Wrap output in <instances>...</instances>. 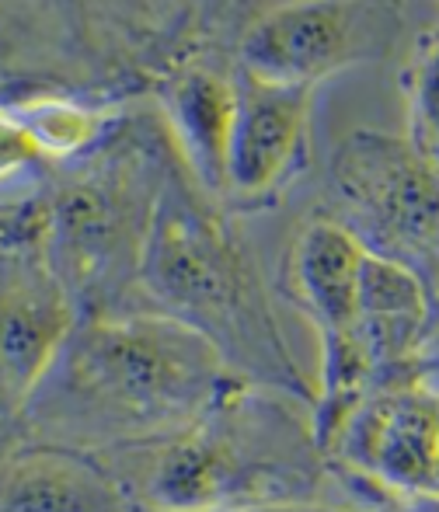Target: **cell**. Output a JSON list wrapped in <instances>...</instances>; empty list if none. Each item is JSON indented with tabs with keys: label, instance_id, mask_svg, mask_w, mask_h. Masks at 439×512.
<instances>
[{
	"label": "cell",
	"instance_id": "obj_16",
	"mask_svg": "<svg viewBox=\"0 0 439 512\" xmlns=\"http://www.w3.org/2000/svg\"><path fill=\"white\" fill-rule=\"evenodd\" d=\"M53 175V164L39 150L25 126L0 108V199L39 192Z\"/></svg>",
	"mask_w": 439,
	"mask_h": 512
},
{
	"label": "cell",
	"instance_id": "obj_7",
	"mask_svg": "<svg viewBox=\"0 0 439 512\" xmlns=\"http://www.w3.org/2000/svg\"><path fill=\"white\" fill-rule=\"evenodd\" d=\"M405 35V0H290L244 21L241 70L265 81L321 88L345 70L384 63Z\"/></svg>",
	"mask_w": 439,
	"mask_h": 512
},
{
	"label": "cell",
	"instance_id": "obj_23",
	"mask_svg": "<svg viewBox=\"0 0 439 512\" xmlns=\"http://www.w3.org/2000/svg\"><path fill=\"white\" fill-rule=\"evenodd\" d=\"M436 492H439V488H436Z\"/></svg>",
	"mask_w": 439,
	"mask_h": 512
},
{
	"label": "cell",
	"instance_id": "obj_17",
	"mask_svg": "<svg viewBox=\"0 0 439 512\" xmlns=\"http://www.w3.org/2000/svg\"><path fill=\"white\" fill-rule=\"evenodd\" d=\"M46 185L39 192L0 199V248L42 244L46 237Z\"/></svg>",
	"mask_w": 439,
	"mask_h": 512
},
{
	"label": "cell",
	"instance_id": "obj_2",
	"mask_svg": "<svg viewBox=\"0 0 439 512\" xmlns=\"http://www.w3.org/2000/svg\"><path fill=\"white\" fill-rule=\"evenodd\" d=\"M102 457L140 512H223L290 502L359 512L318 443L311 408L248 380L223 394L192 429Z\"/></svg>",
	"mask_w": 439,
	"mask_h": 512
},
{
	"label": "cell",
	"instance_id": "obj_10",
	"mask_svg": "<svg viewBox=\"0 0 439 512\" xmlns=\"http://www.w3.org/2000/svg\"><path fill=\"white\" fill-rule=\"evenodd\" d=\"M81 321L42 244L0 248V450Z\"/></svg>",
	"mask_w": 439,
	"mask_h": 512
},
{
	"label": "cell",
	"instance_id": "obj_14",
	"mask_svg": "<svg viewBox=\"0 0 439 512\" xmlns=\"http://www.w3.org/2000/svg\"><path fill=\"white\" fill-rule=\"evenodd\" d=\"M0 512H140L102 453L14 439L0 450Z\"/></svg>",
	"mask_w": 439,
	"mask_h": 512
},
{
	"label": "cell",
	"instance_id": "obj_6",
	"mask_svg": "<svg viewBox=\"0 0 439 512\" xmlns=\"http://www.w3.org/2000/svg\"><path fill=\"white\" fill-rule=\"evenodd\" d=\"M366 248L335 220L311 213L283 251L279 293L318 331L321 359L314 380L311 422L318 443L331 446L345 418L377 387L359 342V276Z\"/></svg>",
	"mask_w": 439,
	"mask_h": 512
},
{
	"label": "cell",
	"instance_id": "obj_1",
	"mask_svg": "<svg viewBox=\"0 0 439 512\" xmlns=\"http://www.w3.org/2000/svg\"><path fill=\"white\" fill-rule=\"evenodd\" d=\"M237 384L206 338L157 310L81 317L28 401L18 439L91 453L164 443Z\"/></svg>",
	"mask_w": 439,
	"mask_h": 512
},
{
	"label": "cell",
	"instance_id": "obj_11",
	"mask_svg": "<svg viewBox=\"0 0 439 512\" xmlns=\"http://www.w3.org/2000/svg\"><path fill=\"white\" fill-rule=\"evenodd\" d=\"M314 98L318 88L265 81L237 67V112L223 185L230 213L272 209L307 175Z\"/></svg>",
	"mask_w": 439,
	"mask_h": 512
},
{
	"label": "cell",
	"instance_id": "obj_18",
	"mask_svg": "<svg viewBox=\"0 0 439 512\" xmlns=\"http://www.w3.org/2000/svg\"><path fill=\"white\" fill-rule=\"evenodd\" d=\"M223 512H352L342 506H311V502H290V506H248V509H223Z\"/></svg>",
	"mask_w": 439,
	"mask_h": 512
},
{
	"label": "cell",
	"instance_id": "obj_20",
	"mask_svg": "<svg viewBox=\"0 0 439 512\" xmlns=\"http://www.w3.org/2000/svg\"><path fill=\"white\" fill-rule=\"evenodd\" d=\"M234 4H237V11H241V18L248 21V18H255V14L272 11V7H279V4H290V0H234Z\"/></svg>",
	"mask_w": 439,
	"mask_h": 512
},
{
	"label": "cell",
	"instance_id": "obj_21",
	"mask_svg": "<svg viewBox=\"0 0 439 512\" xmlns=\"http://www.w3.org/2000/svg\"><path fill=\"white\" fill-rule=\"evenodd\" d=\"M429 300H433V342L439 338V276L433 283V293H429Z\"/></svg>",
	"mask_w": 439,
	"mask_h": 512
},
{
	"label": "cell",
	"instance_id": "obj_4",
	"mask_svg": "<svg viewBox=\"0 0 439 512\" xmlns=\"http://www.w3.org/2000/svg\"><path fill=\"white\" fill-rule=\"evenodd\" d=\"M175 143L150 98L122 105L109 133L46 182L49 265L70 290L81 317L147 310L140 290L143 251L175 164Z\"/></svg>",
	"mask_w": 439,
	"mask_h": 512
},
{
	"label": "cell",
	"instance_id": "obj_8",
	"mask_svg": "<svg viewBox=\"0 0 439 512\" xmlns=\"http://www.w3.org/2000/svg\"><path fill=\"white\" fill-rule=\"evenodd\" d=\"M91 67L119 102L147 98L168 70L206 46H234V0H74Z\"/></svg>",
	"mask_w": 439,
	"mask_h": 512
},
{
	"label": "cell",
	"instance_id": "obj_19",
	"mask_svg": "<svg viewBox=\"0 0 439 512\" xmlns=\"http://www.w3.org/2000/svg\"><path fill=\"white\" fill-rule=\"evenodd\" d=\"M401 512H439V492H422L412 495V499H401L394 502Z\"/></svg>",
	"mask_w": 439,
	"mask_h": 512
},
{
	"label": "cell",
	"instance_id": "obj_22",
	"mask_svg": "<svg viewBox=\"0 0 439 512\" xmlns=\"http://www.w3.org/2000/svg\"><path fill=\"white\" fill-rule=\"evenodd\" d=\"M426 373H429V377H433V373H439V349H433L426 356Z\"/></svg>",
	"mask_w": 439,
	"mask_h": 512
},
{
	"label": "cell",
	"instance_id": "obj_13",
	"mask_svg": "<svg viewBox=\"0 0 439 512\" xmlns=\"http://www.w3.org/2000/svg\"><path fill=\"white\" fill-rule=\"evenodd\" d=\"M150 102L168 126L178 161L223 203L227 150L237 112L234 46H206L182 60L150 88Z\"/></svg>",
	"mask_w": 439,
	"mask_h": 512
},
{
	"label": "cell",
	"instance_id": "obj_15",
	"mask_svg": "<svg viewBox=\"0 0 439 512\" xmlns=\"http://www.w3.org/2000/svg\"><path fill=\"white\" fill-rule=\"evenodd\" d=\"M405 136L439 161V21L419 32L401 67Z\"/></svg>",
	"mask_w": 439,
	"mask_h": 512
},
{
	"label": "cell",
	"instance_id": "obj_3",
	"mask_svg": "<svg viewBox=\"0 0 439 512\" xmlns=\"http://www.w3.org/2000/svg\"><path fill=\"white\" fill-rule=\"evenodd\" d=\"M140 290L147 310L206 338L241 380L314 405V380L286 342L237 213L213 199L178 157L154 209Z\"/></svg>",
	"mask_w": 439,
	"mask_h": 512
},
{
	"label": "cell",
	"instance_id": "obj_5",
	"mask_svg": "<svg viewBox=\"0 0 439 512\" xmlns=\"http://www.w3.org/2000/svg\"><path fill=\"white\" fill-rule=\"evenodd\" d=\"M314 213L345 227L370 255L439 276V161L405 133L352 129L331 147Z\"/></svg>",
	"mask_w": 439,
	"mask_h": 512
},
{
	"label": "cell",
	"instance_id": "obj_9",
	"mask_svg": "<svg viewBox=\"0 0 439 512\" xmlns=\"http://www.w3.org/2000/svg\"><path fill=\"white\" fill-rule=\"evenodd\" d=\"M359 512L439 488V387L412 377L370 391L328 446Z\"/></svg>",
	"mask_w": 439,
	"mask_h": 512
},
{
	"label": "cell",
	"instance_id": "obj_12",
	"mask_svg": "<svg viewBox=\"0 0 439 512\" xmlns=\"http://www.w3.org/2000/svg\"><path fill=\"white\" fill-rule=\"evenodd\" d=\"M46 95L119 102L91 67L74 0H0V108Z\"/></svg>",
	"mask_w": 439,
	"mask_h": 512
}]
</instances>
